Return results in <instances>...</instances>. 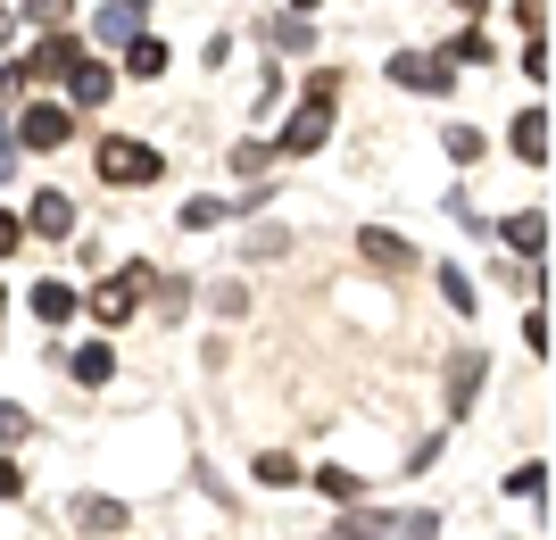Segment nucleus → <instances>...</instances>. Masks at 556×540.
<instances>
[{"label":"nucleus","instance_id":"1","mask_svg":"<svg viewBox=\"0 0 556 540\" xmlns=\"http://www.w3.org/2000/svg\"><path fill=\"white\" fill-rule=\"evenodd\" d=\"M100 175H109V184H159V150H150V141H100Z\"/></svg>","mask_w":556,"mask_h":540},{"label":"nucleus","instance_id":"2","mask_svg":"<svg viewBox=\"0 0 556 540\" xmlns=\"http://www.w3.org/2000/svg\"><path fill=\"white\" fill-rule=\"evenodd\" d=\"M67 141H75V117L59 109V100H34V109L17 117V150H67Z\"/></svg>","mask_w":556,"mask_h":540},{"label":"nucleus","instance_id":"3","mask_svg":"<svg viewBox=\"0 0 556 540\" xmlns=\"http://www.w3.org/2000/svg\"><path fill=\"white\" fill-rule=\"evenodd\" d=\"M141 291H150V266H125V275H109V282L92 291V316L116 332V325H125V316L141 307Z\"/></svg>","mask_w":556,"mask_h":540},{"label":"nucleus","instance_id":"4","mask_svg":"<svg viewBox=\"0 0 556 540\" xmlns=\"http://www.w3.org/2000/svg\"><path fill=\"white\" fill-rule=\"evenodd\" d=\"M75 59H84V42H75V34H42V42H34V59H25V75H34V84H67Z\"/></svg>","mask_w":556,"mask_h":540},{"label":"nucleus","instance_id":"5","mask_svg":"<svg viewBox=\"0 0 556 540\" xmlns=\"http://www.w3.org/2000/svg\"><path fill=\"white\" fill-rule=\"evenodd\" d=\"M25 234L67 241V234H75V200H67V191H34V209H25Z\"/></svg>","mask_w":556,"mask_h":540},{"label":"nucleus","instance_id":"6","mask_svg":"<svg viewBox=\"0 0 556 540\" xmlns=\"http://www.w3.org/2000/svg\"><path fill=\"white\" fill-rule=\"evenodd\" d=\"M325 134H332V100H325V92H307V109L282 125V150H325Z\"/></svg>","mask_w":556,"mask_h":540},{"label":"nucleus","instance_id":"7","mask_svg":"<svg viewBox=\"0 0 556 540\" xmlns=\"http://www.w3.org/2000/svg\"><path fill=\"white\" fill-rule=\"evenodd\" d=\"M67 524H75V532H92V540H116V532H125V499H75Z\"/></svg>","mask_w":556,"mask_h":540},{"label":"nucleus","instance_id":"8","mask_svg":"<svg viewBox=\"0 0 556 540\" xmlns=\"http://www.w3.org/2000/svg\"><path fill=\"white\" fill-rule=\"evenodd\" d=\"M391 75L407 84V92H448V84H457V75H448L441 59H424V50H399V59H391Z\"/></svg>","mask_w":556,"mask_h":540},{"label":"nucleus","instance_id":"9","mask_svg":"<svg viewBox=\"0 0 556 540\" xmlns=\"http://www.w3.org/2000/svg\"><path fill=\"white\" fill-rule=\"evenodd\" d=\"M498 234H507V250H515V259H548V216H540V209H523V216H507V225H498Z\"/></svg>","mask_w":556,"mask_h":540},{"label":"nucleus","instance_id":"10","mask_svg":"<svg viewBox=\"0 0 556 540\" xmlns=\"http://www.w3.org/2000/svg\"><path fill=\"white\" fill-rule=\"evenodd\" d=\"M357 250H366L374 266H391V275H399V266H416V241L391 234V225H366V234H357Z\"/></svg>","mask_w":556,"mask_h":540},{"label":"nucleus","instance_id":"11","mask_svg":"<svg viewBox=\"0 0 556 540\" xmlns=\"http://www.w3.org/2000/svg\"><path fill=\"white\" fill-rule=\"evenodd\" d=\"M515 159H532V166H548V109H523V117H515Z\"/></svg>","mask_w":556,"mask_h":540},{"label":"nucleus","instance_id":"12","mask_svg":"<svg viewBox=\"0 0 556 540\" xmlns=\"http://www.w3.org/2000/svg\"><path fill=\"white\" fill-rule=\"evenodd\" d=\"M67 375H75V382H84V391H100V382H109V375H116V350H109V341H84V350H75V357H67Z\"/></svg>","mask_w":556,"mask_h":540},{"label":"nucleus","instance_id":"13","mask_svg":"<svg viewBox=\"0 0 556 540\" xmlns=\"http://www.w3.org/2000/svg\"><path fill=\"white\" fill-rule=\"evenodd\" d=\"M67 84H75V100H84V109H100V100L116 92V75L100 67V59H75V67H67Z\"/></svg>","mask_w":556,"mask_h":540},{"label":"nucleus","instance_id":"14","mask_svg":"<svg viewBox=\"0 0 556 540\" xmlns=\"http://www.w3.org/2000/svg\"><path fill=\"white\" fill-rule=\"evenodd\" d=\"M473 391H482V350H465L457 366H448V407L465 416V407H473Z\"/></svg>","mask_w":556,"mask_h":540},{"label":"nucleus","instance_id":"15","mask_svg":"<svg viewBox=\"0 0 556 540\" xmlns=\"http://www.w3.org/2000/svg\"><path fill=\"white\" fill-rule=\"evenodd\" d=\"M141 34V9L134 0H109V9H100V42H134Z\"/></svg>","mask_w":556,"mask_h":540},{"label":"nucleus","instance_id":"16","mask_svg":"<svg viewBox=\"0 0 556 540\" xmlns=\"http://www.w3.org/2000/svg\"><path fill=\"white\" fill-rule=\"evenodd\" d=\"M34 316H42V325H67V316H75V291H67V282H34Z\"/></svg>","mask_w":556,"mask_h":540},{"label":"nucleus","instance_id":"17","mask_svg":"<svg viewBox=\"0 0 556 540\" xmlns=\"http://www.w3.org/2000/svg\"><path fill=\"white\" fill-rule=\"evenodd\" d=\"M382 532H391V516H366L357 499H349V516L332 524V540H382Z\"/></svg>","mask_w":556,"mask_h":540},{"label":"nucleus","instance_id":"18","mask_svg":"<svg viewBox=\"0 0 556 540\" xmlns=\"http://www.w3.org/2000/svg\"><path fill=\"white\" fill-rule=\"evenodd\" d=\"M125 67H134V75H166V42H150V34H134V50H125Z\"/></svg>","mask_w":556,"mask_h":540},{"label":"nucleus","instance_id":"19","mask_svg":"<svg viewBox=\"0 0 556 540\" xmlns=\"http://www.w3.org/2000/svg\"><path fill=\"white\" fill-rule=\"evenodd\" d=\"M316 482H325L332 499H366V474H349V466H316Z\"/></svg>","mask_w":556,"mask_h":540},{"label":"nucleus","instance_id":"20","mask_svg":"<svg viewBox=\"0 0 556 540\" xmlns=\"http://www.w3.org/2000/svg\"><path fill=\"white\" fill-rule=\"evenodd\" d=\"M257 482H275V491H282V482H300V457H282V449H266V457H257Z\"/></svg>","mask_w":556,"mask_h":540},{"label":"nucleus","instance_id":"21","mask_svg":"<svg viewBox=\"0 0 556 540\" xmlns=\"http://www.w3.org/2000/svg\"><path fill=\"white\" fill-rule=\"evenodd\" d=\"M282 250H291V234H282V225H266V234H250V259H241V266H257V259H282Z\"/></svg>","mask_w":556,"mask_h":540},{"label":"nucleus","instance_id":"22","mask_svg":"<svg viewBox=\"0 0 556 540\" xmlns=\"http://www.w3.org/2000/svg\"><path fill=\"white\" fill-rule=\"evenodd\" d=\"M232 166H241V175H266V166H275V141H241V150H232Z\"/></svg>","mask_w":556,"mask_h":540},{"label":"nucleus","instance_id":"23","mask_svg":"<svg viewBox=\"0 0 556 540\" xmlns=\"http://www.w3.org/2000/svg\"><path fill=\"white\" fill-rule=\"evenodd\" d=\"M448 159L473 166V159H482V134H473V125H448Z\"/></svg>","mask_w":556,"mask_h":540},{"label":"nucleus","instance_id":"24","mask_svg":"<svg viewBox=\"0 0 556 540\" xmlns=\"http://www.w3.org/2000/svg\"><path fill=\"white\" fill-rule=\"evenodd\" d=\"M25 432H34V416H25V407H9V400H0V449H9V441H25Z\"/></svg>","mask_w":556,"mask_h":540},{"label":"nucleus","instance_id":"25","mask_svg":"<svg viewBox=\"0 0 556 540\" xmlns=\"http://www.w3.org/2000/svg\"><path fill=\"white\" fill-rule=\"evenodd\" d=\"M225 216V200H184V234H200V225H216Z\"/></svg>","mask_w":556,"mask_h":540},{"label":"nucleus","instance_id":"26","mask_svg":"<svg viewBox=\"0 0 556 540\" xmlns=\"http://www.w3.org/2000/svg\"><path fill=\"white\" fill-rule=\"evenodd\" d=\"M507 491H515V499H540V491H548V474H540V466H515Z\"/></svg>","mask_w":556,"mask_h":540},{"label":"nucleus","instance_id":"27","mask_svg":"<svg viewBox=\"0 0 556 540\" xmlns=\"http://www.w3.org/2000/svg\"><path fill=\"white\" fill-rule=\"evenodd\" d=\"M441 291H448V307H457V316H473V282H465L457 266H448V275H441Z\"/></svg>","mask_w":556,"mask_h":540},{"label":"nucleus","instance_id":"28","mask_svg":"<svg viewBox=\"0 0 556 540\" xmlns=\"http://www.w3.org/2000/svg\"><path fill=\"white\" fill-rule=\"evenodd\" d=\"M391 532H399V540H441V516H399Z\"/></svg>","mask_w":556,"mask_h":540},{"label":"nucleus","instance_id":"29","mask_svg":"<svg viewBox=\"0 0 556 540\" xmlns=\"http://www.w3.org/2000/svg\"><path fill=\"white\" fill-rule=\"evenodd\" d=\"M25 9H34L42 25H67V17H75V0H25Z\"/></svg>","mask_w":556,"mask_h":540},{"label":"nucleus","instance_id":"30","mask_svg":"<svg viewBox=\"0 0 556 540\" xmlns=\"http://www.w3.org/2000/svg\"><path fill=\"white\" fill-rule=\"evenodd\" d=\"M9 175H17V134L0 125V184H9Z\"/></svg>","mask_w":556,"mask_h":540},{"label":"nucleus","instance_id":"31","mask_svg":"<svg viewBox=\"0 0 556 540\" xmlns=\"http://www.w3.org/2000/svg\"><path fill=\"white\" fill-rule=\"evenodd\" d=\"M17 241H25V225H17V216H0V259H9Z\"/></svg>","mask_w":556,"mask_h":540},{"label":"nucleus","instance_id":"32","mask_svg":"<svg viewBox=\"0 0 556 540\" xmlns=\"http://www.w3.org/2000/svg\"><path fill=\"white\" fill-rule=\"evenodd\" d=\"M515 17H523V25L540 34V17H548V0H515Z\"/></svg>","mask_w":556,"mask_h":540},{"label":"nucleus","instance_id":"33","mask_svg":"<svg viewBox=\"0 0 556 540\" xmlns=\"http://www.w3.org/2000/svg\"><path fill=\"white\" fill-rule=\"evenodd\" d=\"M17 491H25V474L9 466V457H0V499H17Z\"/></svg>","mask_w":556,"mask_h":540},{"label":"nucleus","instance_id":"34","mask_svg":"<svg viewBox=\"0 0 556 540\" xmlns=\"http://www.w3.org/2000/svg\"><path fill=\"white\" fill-rule=\"evenodd\" d=\"M457 17H482V0H457Z\"/></svg>","mask_w":556,"mask_h":540},{"label":"nucleus","instance_id":"35","mask_svg":"<svg viewBox=\"0 0 556 540\" xmlns=\"http://www.w3.org/2000/svg\"><path fill=\"white\" fill-rule=\"evenodd\" d=\"M0 50H9V9H0Z\"/></svg>","mask_w":556,"mask_h":540},{"label":"nucleus","instance_id":"36","mask_svg":"<svg viewBox=\"0 0 556 540\" xmlns=\"http://www.w3.org/2000/svg\"><path fill=\"white\" fill-rule=\"evenodd\" d=\"M291 9H325V0H291Z\"/></svg>","mask_w":556,"mask_h":540},{"label":"nucleus","instance_id":"37","mask_svg":"<svg viewBox=\"0 0 556 540\" xmlns=\"http://www.w3.org/2000/svg\"><path fill=\"white\" fill-rule=\"evenodd\" d=\"M134 9H150V0H134Z\"/></svg>","mask_w":556,"mask_h":540}]
</instances>
